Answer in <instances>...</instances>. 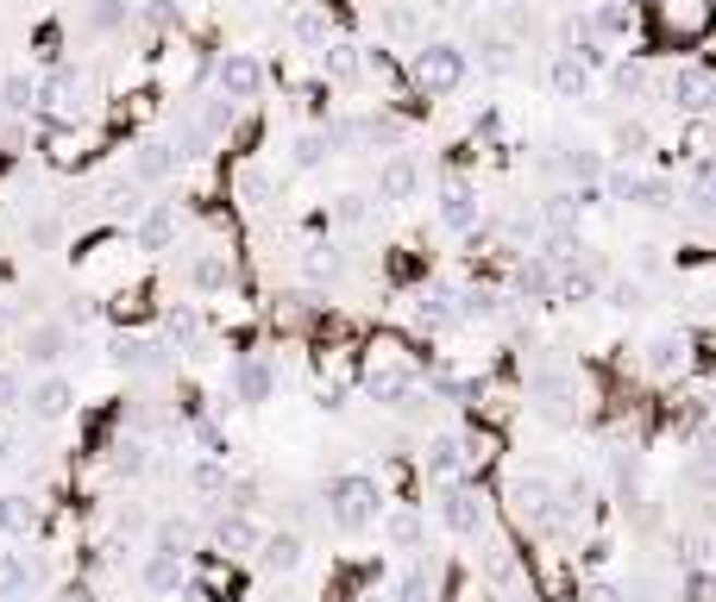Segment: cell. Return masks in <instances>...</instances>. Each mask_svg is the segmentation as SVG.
I'll return each instance as SVG.
<instances>
[{
    "instance_id": "6da1fadb",
    "label": "cell",
    "mask_w": 716,
    "mask_h": 602,
    "mask_svg": "<svg viewBox=\"0 0 716 602\" xmlns=\"http://www.w3.org/2000/svg\"><path fill=\"white\" fill-rule=\"evenodd\" d=\"M333 502V521L339 527H365V521H378V483L371 477H339L327 490Z\"/></svg>"
},
{
    "instance_id": "7a4b0ae2",
    "label": "cell",
    "mask_w": 716,
    "mask_h": 602,
    "mask_svg": "<svg viewBox=\"0 0 716 602\" xmlns=\"http://www.w3.org/2000/svg\"><path fill=\"white\" fill-rule=\"evenodd\" d=\"M70 401H76V389H70V376H38V383H26V396H20V408H26L32 421H63L70 414Z\"/></svg>"
},
{
    "instance_id": "3957f363",
    "label": "cell",
    "mask_w": 716,
    "mask_h": 602,
    "mask_svg": "<svg viewBox=\"0 0 716 602\" xmlns=\"http://www.w3.org/2000/svg\"><path fill=\"white\" fill-rule=\"evenodd\" d=\"M666 95H672V107H685V113H704L716 100V75L697 70V63H685V70L666 75Z\"/></svg>"
},
{
    "instance_id": "277c9868",
    "label": "cell",
    "mask_w": 716,
    "mask_h": 602,
    "mask_svg": "<svg viewBox=\"0 0 716 602\" xmlns=\"http://www.w3.org/2000/svg\"><path fill=\"white\" fill-rule=\"evenodd\" d=\"M271 389H277V364H271L264 351H252V358L232 364V396L239 401H271Z\"/></svg>"
},
{
    "instance_id": "5b68a950",
    "label": "cell",
    "mask_w": 716,
    "mask_h": 602,
    "mask_svg": "<svg viewBox=\"0 0 716 602\" xmlns=\"http://www.w3.org/2000/svg\"><path fill=\"white\" fill-rule=\"evenodd\" d=\"M114 364H120V371H164V364H170V346H164V339H139V333H120V339H114Z\"/></svg>"
},
{
    "instance_id": "8992f818",
    "label": "cell",
    "mask_w": 716,
    "mask_h": 602,
    "mask_svg": "<svg viewBox=\"0 0 716 602\" xmlns=\"http://www.w3.org/2000/svg\"><path fill=\"white\" fill-rule=\"evenodd\" d=\"M26 358L32 364H45V371H51V364H63V358H70V321H38L26 333Z\"/></svg>"
},
{
    "instance_id": "52a82bcc",
    "label": "cell",
    "mask_w": 716,
    "mask_h": 602,
    "mask_svg": "<svg viewBox=\"0 0 716 602\" xmlns=\"http://www.w3.org/2000/svg\"><path fill=\"white\" fill-rule=\"evenodd\" d=\"M415 75H421L428 88H453V82L465 75V57L453 45H428L421 57H415Z\"/></svg>"
},
{
    "instance_id": "ba28073f",
    "label": "cell",
    "mask_w": 716,
    "mask_h": 602,
    "mask_svg": "<svg viewBox=\"0 0 716 602\" xmlns=\"http://www.w3.org/2000/svg\"><path fill=\"white\" fill-rule=\"evenodd\" d=\"M38 590V565L26 552H0V602H26Z\"/></svg>"
},
{
    "instance_id": "9c48e42d",
    "label": "cell",
    "mask_w": 716,
    "mask_h": 602,
    "mask_svg": "<svg viewBox=\"0 0 716 602\" xmlns=\"http://www.w3.org/2000/svg\"><path fill=\"white\" fill-rule=\"evenodd\" d=\"M440 220L453 226V232H472V226H478V195H472V182H465V176L446 182V195H440Z\"/></svg>"
},
{
    "instance_id": "30bf717a",
    "label": "cell",
    "mask_w": 716,
    "mask_h": 602,
    "mask_svg": "<svg viewBox=\"0 0 716 602\" xmlns=\"http://www.w3.org/2000/svg\"><path fill=\"white\" fill-rule=\"evenodd\" d=\"M189 282H195L202 296H220V289H227V282H232V264H227V257H220V251H202V257L189 264Z\"/></svg>"
},
{
    "instance_id": "8fae6325",
    "label": "cell",
    "mask_w": 716,
    "mask_h": 602,
    "mask_svg": "<svg viewBox=\"0 0 716 602\" xmlns=\"http://www.w3.org/2000/svg\"><path fill=\"white\" fill-rule=\"evenodd\" d=\"M258 558H264V571H296L302 565V540L296 533H271V540H258Z\"/></svg>"
},
{
    "instance_id": "7c38bea8",
    "label": "cell",
    "mask_w": 716,
    "mask_h": 602,
    "mask_svg": "<svg viewBox=\"0 0 716 602\" xmlns=\"http://www.w3.org/2000/svg\"><path fill=\"white\" fill-rule=\"evenodd\" d=\"M177 583H182V552H152V558H145V590L170 597Z\"/></svg>"
},
{
    "instance_id": "4fadbf2b",
    "label": "cell",
    "mask_w": 716,
    "mask_h": 602,
    "mask_svg": "<svg viewBox=\"0 0 716 602\" xmlns=\"http://www.w3.org/2000/svg\"><path fill=\"white\" fill-rule=\"evenodd\" d=\"M214 540H220V546H232V552H246V546H258V527L246 521V508H232V515H220V521H214Z\"/></svg>"
},
{
    "instance_id": "5bb4252c",
    "label": "cell",
    "mask_w": 716,
    "mask_h": 602,
    "mask_svg": "<svg viewBox=\"0 0 716 602\" xmlns=\"http://www.w3.org/2000/svg\"><path fill=\"white\" fill-rule=\"evenodd\" d=\"M585 88H590L585 63H578V57H560V63H553V95L560 100H585Z\"/></svg>"
},
{
    "instance_id": "9a60e30c",
    "label": "cell",
    "mask_w": 716,
    "mask_h": 602,
    "mask_svg": "<svg viewBox=\"0 0 716 602\" xmlns=\"http://www.w3.org/2000/svg\"><path fill=\"white\" fill-rule=\"evenodd\" d=\"M415 182H421V170H415V157H390L384 164V195L390 201H409Z\"/></svg>"
},
{
    "instance_id": "2e32d148",
    "label": "cell",
    "mask_w": 716,
    "mask_h": 602,
    "mask_svg": "<svg viewBox=\"0 0 716 602\" xmlns=\"http://www.w3.org/2000/svg\"><path fill=\"white\" fill-rule=\"evenodd\" d=\"M32 527H38L32 496H0V533H32Z\"/></svg>"
},
{
    "instance_id": "e0dca14e",
    "label": "cell",
    "mask_w": 716,
    "mask_h": 602,
    "mask_svg": "<svg viewBox=\"0 0 716 602\" xmlns=\"http://www.w3.org/2000/svg\"><path fill=\"white\" fill-rule=\"evenodd\" d=\"M170 239H177V214H170V207L145 214V226H139V245H145V251H164Z\"/></svg>"
},
{
    "instance_id": "ac0fdd59",
    "label": "cell",
    "mask_w": 716,
    "mask_h": 602,
    "mask_svg": "<svg viewBox=\"0 0 716 602\" xmlns=\"http://www.w3.org/2000/svg\"><path fill=\"white\" fill-rule=\"evenodd\" d=\"M679 364H685V339H672V333H660V339H654V346H647V371H679Z\"/></svg>"
},
{
    "instance_id": "d6986e66",
    "label": "cell",
    "mask_w": 716,
    "mask_h": 602,
    "mask_svg": "<svg viewBox=\"0 0 716 602\" xmlns=\"http://www.w3.org/2000/svg\"><path fill=\"white\" fill-rule=\"evenodd\" d=\"M440 515H446V527H460V533H478V508H472L465 490H446V508H440Z\"/></svg>"
},
{
    "instance_id": "ffe728a7",
    "label": "cell",
    "mask_w": 716,
    "mask_h": 602,
    "mask_svg": "<svg viewBox=\"0 0 716 602\" xmlns=\"http://www.w3.org/2000/svg\"><path fill=\"white\" fill-rule=\"evenodd\" d=\"M220 75H227L232 95H252V88H258V63H252V57H227V70H220Z\"/></svg>"
},
{
    "instance_id": "44dd1931",
    "label": "cell",
    "mask_w": 716,
    "mask_h": 602,
    "mask_svg": "<svg viewBox=\"0 0 716 602\" xmlns=\"http://www.w3.org/2000/svg\"><path fill=\"white\" fill-rule=\"evenodd\" d=\"M164 333H170L177 346H195V339H202V321H195L189 308H170V321H164Z\"/></svg>"
},
{
    "instance_id": "7402d4cb",
    "label": "cell",
    "mask_w": 716,
    "mask_h": 602,
    "mask_svg": "<svg viewBox=\"0 0 716 602\" xmlns=\"http://www.w3.org/2000/svg\"><path fill=\"white\" fill-rule=\"evenodd\" d=\"M20 396H26V376L0 371V414H7V408H20Z\"/></svg>"
},
{
    "instance_id": "603a6c76",
    "label": "cell",
    "mask_w": 716,
    "mask_h": 602,
    "mask_svg": "<svg viewBox=\"0 0 716 602\" xmlns=\"http://www.w3.org/2000/svg\"><path fill=\"white\" fill-rule=\"evenodd\" d=\"M460 465V440H434V452H428V471H453Z\"/></svg>"
},
{
    "instance_id": "cb8c5ba5",
    "label": "cell",
    "mask_w": 716,
    "mask_h": 602,
    "mask_svg": "<svg viewBox=\"0 0 716 602\" xmlns=\"http://www.w3.org/2000/svg\"><path fill=\"white\" fill-rule=\"evenodd\" d=\"M0 333H7V308H0Z\"/></svg>"
}]
</instances>
